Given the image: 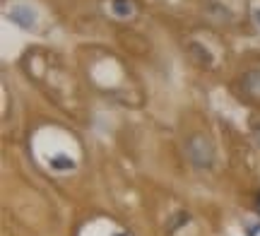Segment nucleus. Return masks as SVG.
Segmentation results:
<instances>
[{"label": "nucleus", "instance_id": "7ed1b4c3", "mask_svg": "<svg viewBox=\"0 0 260 236\" xmlns=\"http://www.w3.org/2000/svg\"><path fill=\"white\" fill-rule=\"evenodd\" d=\"M53 166H58V169H70V166H73V159H68V157H58V159H53Z\"/></svg>", "mask_w": 260, "mask_h": 236}, {"label": "nucleus", "instance_id": "20e7f679", "mask_svg": "<svg viewBox=\"0 0 260 236\" xmlns=\"http://www.w3.org/2000/svg\"><path fill=\"white\" fill-rule=\"evenodd\" d=\"M253 17H255V22H258V27H260V8L253 12Z\"/></svg>", "mask_w": 260, "mask_h": 236}, {"label": "nucleus", "instance_id": "f03ea898", "mask_svg": "<svg viewBox=\"0 0 260 236\" xmlns=\"http://www.w3.org/2000/svg\"><path fill=\"white\" fill-rule=\"evenodd\" d=\"M113 15L130 17V15H133V3H130V0H113Z\"/></svg>", "mask_w": 260, "mask_h": 236}, {"label": "nucleus", "instance_id": "f257e3e1", "mask_svg": "<svg viewBox=\"0 0 260 236\" xmlns=\"http://www.w3.org/2000/svg\"><path fill=\"white\" fill-rule=\"evenodd\" d=\"M8 19L15 22L22 29H34L37 27V12L29 8V5H12L8 12Z\"/></svg>", "mask_w": 260, "mask_h": 236}]
</instances>
